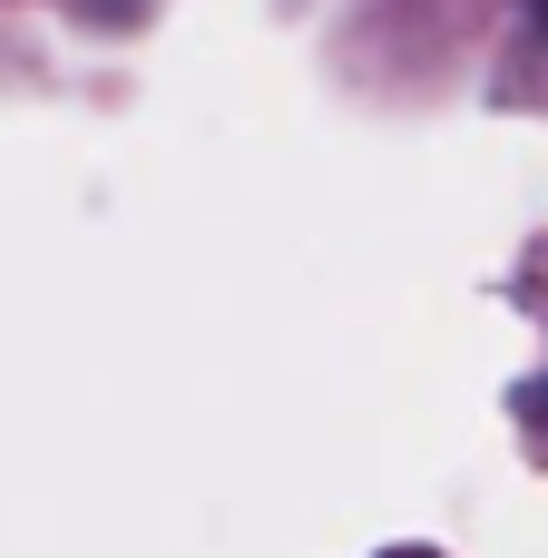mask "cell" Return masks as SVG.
Returning a JSON list of instances; mask_svg holds the SVG:
<instances>
[]
</instances>
